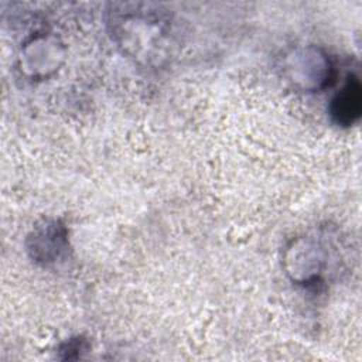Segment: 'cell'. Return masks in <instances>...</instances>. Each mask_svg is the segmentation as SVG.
<instances>
[{
    "mask_svg": "<svg viewBox=\"0 0 362 362\" xmlns=\"http://www.w3.org/2000/svg\"><path fill=\"white\" fill-rule=\"evenodd\" d=\"M361 83L356 76H349L344 88L332 99L331 116L338 124H352L361 115Z\"/></svg>",
    "mask_w": 362,
    "mask_h": 362,
    "instance_id": "cell-1",
    "label": "cell"
}]
</instances>
